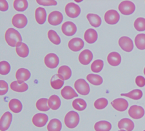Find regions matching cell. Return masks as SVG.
I'll return each mask as SVG.
<instances>
[{
    "instance_id": "cell-1",
    "label": "cell",
    "mask_w": 145,
    "mask_h": 131,
    "mask_svg": "<svg viewBox=\"0 0 145 131\" xmlns=\"http://www.w3.org/2000/svg\"><path fill=\"white\" fill-rule=\"evenodd\" d=\"M5 38L8 45L11 47H16L22 42V35L14 28H9L7 30Z\"/></svg>"
},
{
    "instance_id": "cell-2",
    "label": "cell",
    "mask_w": 145,
    "mask_h": 131,
    "mask_svg": "<svg viewBox=\"0 0 145 131\" xmlns=\"http://www.w3.org/2000/svg\"><path fill=\"white\" fill-rule=\"evenodd\" d=\"M65 124L68 128H74L78 125L79 123V116L78 112L70 111L65 117Z\"/></svg>"
},
{
    "instance_id": "cell-3",
    "label": "cell",
    "mask_w": 145,
    "mask_h": 131,
    "mask_svg": "<svg viewBox=\"0 0 145 131\" xmlns=\"http://www.w3.org/2000/svg\"><path fill=\"white\" fill-rule=\"evenodd\" d=\"M74 88L80 95H86L90 92L89 85L83 79H78L74 83Z\"/></svg>"
},
{
    "instance_id": "cell-4",
    "label": "cell",
    "mask_w": 145,
    "mask_h": 131,
    "mask_svg": "<svg viewBox=\"0 0 145 131\" xmlns=\"http://www.w3.org/2000/svg\"><path fill=\"white\" fill-rule=\"evenodd\" d=\"M119 10L124 15H130L134 13L135 6L134 3L130 1H123L119 4Z\"/></svg>"
},
{
    "instance_id": "cell-5",
    "label": "cell",
    "mask_w": 145,
    "mask_h": 131,
    "mask_svg": "<svg viewBox=\"0 0 145 131\" xmlns=\"http://www.w3.org/2000/svg\"><path fill=\"white\" fill-rule=\"evenodd\" d=\"M65 13L69 17L75 18L78 17L80 15L81 9L78 5L74 3H69L65 7Z\"/></svg>"
},
{
    "instance_id": "cell-6",
    "label": "cell",
    "mask_w": 145,
    "mask_h": 131,
    "mask_svg": "<svg viewBox=\"0 0 145 131\" xmlns=\"http://www.w3.org/2000/svg\"><path fill=\"white\" fill-rule=\"evenodd\" d=\"M12 120V115L10 112H6L0 119V130L6 131L8 129Z\"/></svg>"
},
{
    "instance_id": "cell-7",
    "label": "cell",
    "mask_w": 145,
    "mask_h": 131,
    "mask_svg": "<svg viewBox=\"0 0 145 131\" xmlns=\"http://www.w3.org/2000/svg\"><path fill=\"white\" fill-rule=\"evenodd\" d=\"M28 20L26 16L22 14H17L13 16L12 23L16 28L22 29L26 26Z\"/></svg>"
},
{
    "instance_id": "cell-8",
    "label": "cell",
    "mask_w": 145,
    "mask_h": 131,
    "mask_svg": "<svg viewBox=\"0 0 145 131\" xmlns=\"http://www.w3.org/2000/svg\"><path fill=\"white\" fill-rule=\"evenodd\" d=\"M144 109L138 105H132L130 107L129 110H128L129 116L135 120H139V119L142 118L144 116Z\"/></svg>"
},
{
    "instance_id": "cell-9",
    "label": "cell",
    "mask_w": 145,
    "mask_h": 131,
    "mask_svg": "<svg viewBox=\"0 0 145 131\" xmlns=\"http://www.w3.org/2000/svg\"><path fill=\"white\" fill-rule=\"evenodd\" d=\"M105 20L108 24L114 25L118 23L119 19H120V16L118 12L115 10H109L106 12L105 15Z\"/></svg>"
},
{
    "instance_id": "cell-10",
    "label": "cell",
    "mask_w": 145,
    "mask_h": 131,
    "mask_svg": "<svg viewBox=\"0 0 145 131\" xmlns=\"http://www.w3.org/2000/svg\"><path fill=\"white\" fill-rule=\"evenodd\" d=\"M44 62L46 67L50 69H54L59 64V60L57 56L54 53H49L45 56Z\"/></svg>"
},
{
    "instance_id": "cell-11",
    "label": "cell",
    "mask_w": 145,
    "mask_h": 131,
    "mask_svg": "<svg viewBox=\"0 0 145 131\" xmlns=\"http://www.w3.org/2000/svg\"><path fill=\"white\" fill-rule=\"evenodd\" d=\"M119 45L123 51L130 52L134 49V43L132 39L128 36H122L119 40Z\"/></svg>"
},
{
    "instance_id": "cell-12",
    "label": "cell",
    "mask_w": 145,
    "mask_h": 131,
    "mask_svg": "<svg viewBox=\"0 0 145 131\" xmlns=\"http://www.w3.org/2000/svg\"><path fill=\"white\" fill-rule=\"evenodd\" d=\"M63 20V16L62 13L59 11H55L49 14L48 17V22L52 25H57L61 23Z\"/></svg>"
},
{
    "instance_id": "cell-13",
    "label": "cell",
    "mask_w": 145,
    "mask_h": 131,
    "mask_svg": "<svg viewBox=\"0 0 145 131\" xmlns=\"http://www.w3.org/2000/svg\"><path fill=\"white\" fill-rule=\"evenodd\" d=\"M48 120V117L45 114L38 113L35 114L32 118V123L37 127H43Z\"/></svg>"
},
{
    "instance_id": "cell-14",
    "label": "cell",
    "mask_w": 145,
    "mask_h": 131,
    "mask_svg": "<svg viewBox=\"0 0 145 131\" xmlns=\"http://www.w3.org/2000/svg\"><path fill=\"white\" fill-rule=\"evenodd\" d=\"M61 31L65 35L71 36L76 33L77 31V27L75 23L72 22H65L61 26Z\"/></svg>"
},
{
    "instance_id": "cell-15",
    "label": "cell",
    "mask_w": 145,
    "mask_h": 131,
    "mask_svg": "<svg viewBox=\"0 0 145 131\" xmlns=\"http://www.w3.org/2000/svg\"><path fill=\"white\" fill-rule=\"evenodd\" d=\"M112 106L116 110L119 112H124L128 109V103L126 99L123 98H118L111 103Z\"/></svg>"
},
{
    "instance_id": "cell-16",
    "label": "cell",
    "mask_w": 145,
    "mask_h": 131,
    "mask_svg": "<svg viewBox=\"0 0 145 131\" xmlns=\"http://www.w3.org/2000/svg\"><path fill=\"white\" fill-rule=\"evenodd\" d=\"M84 45H85V43H84L83 40L79 38H72L69 42V44H68L70 50L72 51H74V52H77V51L82 50L83 48Z\"/></svg>"
},
{
    "instance_id": "cell-17",
    "label": "cell",
    "mask_w": 145,
    "mask_h": 131,
    "mask_svg": "<svg viewBox=\"0 0 145 131\" xmlns=\"http://www.w3.org/2000/svg\"><path fill=\"white\" fill-rule=\"evenodd\" d=\"M93 58V54L91 51L85 50L81 52L79 55V61L83 65H88L90 64Z\"/></svg>"
},
{
    "instance_id": "cell-18",
    "label": "cell",
    "mask_w": 145,
    "mask_h": 131,
    "mask_svg": "<svg viewBox=\"0 0 145 131\" xmlns=\"http://www.w3.org/2000/svg\"><path fill=\"white\" fill-rule=\"evenodd\" d=\"M61 94L65 99L67 100H70L73 99L74 97H78V93L70 86H65L61 91Z\"/></svg>"
},
{
    "instance_id": "cell-19",
    "label": "cell",
    "mask_w": 145,
    "mask_h": 131,
    "mask_svg": "<svg viewBox=\"0 0 145 131\" xmlns=\"http://www.w3.org/2000/svg\"><path fill=\"white\" fill-rule=\"evenodd\" d=\"M134 123L128 118H123L118 123V128L121 130L132 131L134 128Z\"/></svg>"
},
{
    "instance_id": "cell-20",
    "label": "cell",
    "mask_w": 145,
    "mask_h": 131,
    "mask_svg": "<svg viewBox=\"0 0 145 131\" xmlns=\"http://www.w3.org/2000/svg\"><path fill=\"white\" fill-rule=\"evenodd\" d=\"M98 38L97 32L93 29H88L86 30L84 34V38L88 44H93L97 41Z\"/></svg>"
},
{
    "instance_id": "cell-21",
    "label": "cell",
    "mask_w": 145,
    "mask_h": 131,
    "mask_svg": "<svg viewBox=\"0 0 145 131\" xmlns=\"http://www.w3.org/2000/svg\"><path fill=\"white\" fill-rule=\"evenodd\" d=\"M107 61L112 66H118L121 64V57L118 52H112L107 57Z\"/></svg>"
},
{
    "instance_id": "cell-22",
    "label": "cell",
    "mask_w": 145,
    "mask_h": 131,
    "mask_svg": "<svg viewBox=\"0 0 145 131\" xmlns=\"http://www.w3.org/2000/svg\"><path fill=\"white\" fill-rule=\"evenodd\" d=\"M30 72L29 70L25 68H20L16 73V79L20 82H25L29 80L30 77Z\"/></svg>"
},
{
    "instance_id": "cell-23",
    "label": "cell",
    "mask_w": 145,
    "mask_h": 131,
    "mask_svg": "<svg viewBox=\"0 0 145 131\" xmlns=\"http://www.w3.org/2000/svg\"><path fill=\"white\" fill-rule=\"evenodd\" d=\"M10 88L14 92H26L29 88V86L24 82L13 81L10 84Z\"/></svg>"
},
{
    "instance_id": "cell-24",
    "label": "cell",
    "mask_w": 145,
    "mask_h": 131,
    "mask_svg": "<svg viewBox=\"0 0 145 131\" xmlns=\"http://www.w3.org/2000/svg\"><path fill=\"white\" fill-rule=\"evenodd\" d=\"M35 18L37 23L42 25L45 22L46 19V12L43 7H38L35 11Z\"/></svg>"
},
{
    "instance_id": "cell-25",
    "label": "cell",
    "mask_w": 145,
    "mask_h": 131,
    "mask_svg": "<svg viewBox=\"0 0 145 131\" xmlns=\"http://www.w3.org/2000/svg\"><path fill=\"white\" fill-rule=\"evenodd\" d=\"M57 74L60 78L63 81L68 80L72 76V70L67 66H62L58 69Z\"/></svg>"
},
{
    "instance_id": "cell-26",
    "label": "cell",
    "mask_w": 145,
    "mask_h": 131,
    "mask_svg": "<svg viewBox=\"0 0 145 131\" xmlns=\"http://www.w3.org/2000/svg\"><path fill=\"white\" fill-rule=\"evenodd\" d=\"M16 51L19 57L22 58H26L29 53V47L27 44L23 43L22 42H20L16 47Z\"/></svg>"
},
{
    "instance_id": "cell-27",
    "label": "cell",
    "mask_w": 145,
    "mask_h": 131,
    "mask_svg": "<svg viewBox=\"0 0 145 131\" xmlns=\"http://www.w3.org/2000/svg\"><path fill=\"white\" fill-rule=\"evenodd\" d=\"M8 107L10 110L14 113H20L23 109L22 102L17 99H11L8 103Z\"/></svg>"
},
{
    "instance_id": "cell-28",
    "label": "cell",
    "mask_w": 145,
    "mask_h": 131,
    "mask_svg": "<svg viewBox=\"0 0 145 131\" xmlns=\"http://www.w3.org/2000/svg\"><path fill=\"white\" fill-rule=\"evenodd\" d=\"M48 105L50 109L53 110H56L61 106L60 98L56 95H51L48 100Z\"/></svg>"
},
{
    "instance_id": "cell-29",
    "label": "cell",
    "mask_w": 145,
    "mask_h": 131,
    "mask_svg": "<svg viewBox=\"0 0 145 131\" xmlns=\"http://www.w3.org/2000/svg\"><path fill=\"white\" fill-rule=\"evenodd\" d=\"M86 18L90 24L93 27H99L101 24V18L99 15L95 14H88L86 15Z\"/></svg>"
},
{
    "instance_id": "cell-30",
    "label": "cell",
    "mask_w": 145,
    "mask_h": 131,
    "mask_svg": "<svg viewBox=\"0 0 145 131\" xmlns=\"http://www.w3.org/2000/svg\"><path fill=\"white\" fill-rule=\"evenodd\" d=\"M111 128V123L106 121H99L94 125V129L95 131H110Z\"/></svg>"
},
{
    "instance_id": "cell-31",
    "label": "cell",
    "mask_w": 145,
    "mask_h": 131,
    "mask_svg": "<svg viewBox=\"0 0 145 131\" xmlns=\"http://www.w3.org/2000/svg\"><path fill=\"white\" fill-rule=\"evenodd\" d=\"M50 85L54 90H59L64 85V81L60 78L58 74H56L51 78Z\"/></svg>"
},
{
    "instance_id": "cell-32",
    "label": "cell",
    "mask_w": 145,
    "mask_h": 131,
    "mask_svg": "<svg viewBox=\"0 0 145 131\" xmlns=\"http://www.w3.org/2000/svg\"><path fill=\"white\" fill-rule=\"evenodd\" d=\"M62 128V123L57 119L51 120L47 125L48 131H61Z\"/></svg>"
},
{
    "instance_id": "cell-33",
    "label": "cell",
    "mask_w": 145,
    "mask_h": 131,
    "mask_svg": "<svg viewBox=\"0 0 145 131\" xmlns=\"http://www.w3.org/2000/svg\"><path fill=\"white\" fill-rule=\"evenodd\" d=\"M86 79L90 84L95 86L101 85L103 82L102 77L96 74H88L86 76Z\"/></svg>"
},
{
    "instance_id": "cell-34",
    "label": "cell",
    "mask_w": 145,
    "mask_h": 131,
    "mask_svg": "<svg viewBox=\"0 0 145 131\" xmlns=\"http://www.w3.org/2000/svg\"><path fill=\"white\" fill-rule=\"evenodd\" d=\"M121 96L129 97L133 100H139L142 96V92L139 89H135L127 93H121Z\"/></svg>"
},
{
    "instance_id": "cell-35",
    "label": "cell",
    "mask_w": 145,
    "mask_h": 131,
    "mask_svg": "<svg viewBox=\"0 0 145 131\" xmlns=\"http://www.w3.org/2000/svg\"><path fill=\"white\" fill-rule=\"evenodd\" d=\"M86 106H87V105H86L85 101L83 99H81V98L75 99L72 102V107H73V108L78 111L84 110L86 109Z\"/></svg>"
},
{
    "instance_id": "cell-36",
    "label": "cell",
    "mask_w": 145,
    "mask_h": 131,
    "mask_svg": "<svg viewBox=\"0 0 145 131\" xmlns=\"http://www.w3.org/2000/svg\"><path fill=\"white\" fill-rule=\"evenodd\" d=\"M135 44L139 50H145V34L141 33L137 34L135 38Z\"/></svg>"
},
{
    "instance_id": "cell-37",
    "label": "cell",
    "mask_w": 145,
    "mask_h": 131,
    "mask_svg": "<svg viewBox=\"0 0 145 131\" xmlns=\"http://www.w3.org/2000/svg\"><path fill=\"white\" fill-rule=\"evenodd\" d=\"M28 1L26 0H15L14 1V8L19 12L25 11L28 7Z\"/></svg>"
},
{
    "instance_id": "cell-38",
    "label": "cell",
    "mask_w": 145,
    "mask_h": 131,
    "mask_svg": "<svg viewBox=\"0 0 145 131\" xmlns=\"http://www.w3.org/2000/svg\"><path fill=\"white\" fill-rule=\"evenodd\" d=\"M48 100L46 98H41L39 100H37L36 102V108L39 111H43L46 112L49 110L50 107H48Z\"/></svg>"
},
{
    "instance_id": "cell-39",
    "label": "cell",
    "mask_w": 145,
    "mask_h": 131,
    "mask_svg": "<svg viewBox=\"0 0 145 131\" xmlns=\"http://www.w3.org/2000/svg\"><path fill=\"white\" fill-rule=\"evenodd\" d=\"M48 37L51 42L55 45H59L61 43V39L59 35L54 30H49L48 32Z\"/></svg>"
},
{
    "instance_id": "cell-40",
    "label": "cell",
    "mask_w": 145,
    "mask_h": 131,
    "mask_svg": "<svg viewBox=\"0 0 145 131\" xmlns=\"http://www.w3.org/2000/svg\"><path fill=\"white\" fill-rule=\"evenodd\" d=\"M104 62L102 60H95L91 65V70L94 73H99L103 68Z\"/></svg>"
},
{
    "instance_id": "cell-41",
    "label": "cell",
    "mask_w": 145,
    "mask_h": 131,
    "mask_svg": "<svg viewBox=\"0 0 145 131\" xmlns=\"http://www.w3.org/2000/svg\"><path fill=\"white\" fill-rule=\"evenodd\" d=\"M135 29L138 31H145V18H138L135 20L134 23Z\"/></svg>"
},
{
    "instance_id": "cell-42",
    "label": "cell",
    "mask_w": 145,
    "mask_h": 131,
    "mask_svg": "<svg viewBox=\"0 0 145 131\" xmlns=\"http://www.w3.org/2000/svg\"><path fill=\"white\" fill-rule=\"evenodd\" d=\"M108 100L106 98H99L94 102V107L97 110L104 109L108 105Z\"/></svg>"
},
{
    "instance_id": "cell-43",
    "label": "cell",
    "mask_w": 145,
    "mask_h": 131,
    "mask_svg": "<svg viewBox=\"0 0 145 131\" xmlns=\"http://www.w3.org/2000/svg\"><path fill=\"white\" fill-rule=\"evenodd\" d=\"M10 71V65L8 62L1 61L0 62V73L2 75L8 74Z\"/></svg>"
},
{
    "instance_id": "cell-44",
    "label": "cell",
    "mask_w": 145,
    "mask_h": 131,
    "mask_svg": "<svg viewBox=\"0 0 145 131\" xmlns=\"http://www.w3.org/2000/svg\"><path fill=\"white\" fill-rule=\"evenodd\" d=\"M8 90V84L3 80L0 81V95H3L7 93Z\"/></svg>"
},
{
    "instance_id": "cell-45",
    "label": "cell",
    "mask_w": 145,
    "mask_h": 131,
    "mask_svg": "<svg viewBox=\"0 0 145 131\" xmlns=\"http://www.w3.org/2000/svg\"><path fill=\"white\" fill-rule=\"evenodd\" d=\"M37 3L43 6H54L57 5V1L54 0H37Z\"/></svg>"
},
{
    "instance_id": "cell-46",
    "label": "cell",
    "mask_w": 145,
    "mask_h": 131,
    "mask_svg": "<svg viewBox=\"0 0 145 131\" xmlns=\"http://www.w3.org/2000/svg\"><path fill=\"white\" fill-rule=\"evenodd\" d=\"M135 83L139 87H143L145 86V79L142 76H137L135 79Z\"/></svg>"
},
{
    "instance_id": "cell-47",
    "label": "cell",
    "mask_w": 145,
    "mask_h": 131,
    "mask_svg": "<svg viewBox=\"0 0 145 131\" xmlns=\"http://www.w3.org/2000/svg\"><path fill=\"white\" fill-rule=\"evenodd\" d=\"M8 9V5L7 1L1 0L0 1V10L1 11H7Z\"/></svg>"
},
{
    "instance_id": "cell-48",
    "label": "cell",
    "mask_w": 145,
    "mask_h": 131,
    "mask_svg": "<svg viewBox=\"0 0 145 131\" xmlns=\"http://www.w3.org/2000/svg\"><path fill=\"white\" fill-rule=\"evenodd\" d=\"M119 131H127V130H119Z\"/></svg>"
},
{
    "instance_id": "cell-49",
    "label": "cell",
    "mask_w": 145,
    "mask_h": 131,
    "mask_svg": "<svg viewBox=\"0 0 145 131\" xmlns=\"http://www.w3.org/2000/svg\"><path fill=\"white\" fill-rule=\"evenodd\" d=\"M144 74L145 75V67H144Z\"/></svg>"
},
{
    "instance_id": "cell-50",
    "label": "cell",
    "mask_w": 145,
    "mask_h": 131,
    "mask_svg": "<svg viewBox=\"0 0 145 131\" xmlns=\"http://www.w3.org/2000/svg\"><path fill=\"white\" fill-rule=\"evenodd\" d=\"M143 131H145V130H143Z\"/></svg>"
}]
</instances>
